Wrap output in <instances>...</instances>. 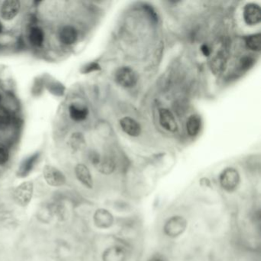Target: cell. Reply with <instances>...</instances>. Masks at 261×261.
<instances>
[{"label":"cell","mask_w":261,"mask_h":261,"mask_svg":"<svg viewBox=\"0 0 261 261\" xmlns=\"http://www.w3.org/2000/svg\"><path fill=\"white\" fill-rule=\"evenodd\" d=\"M188 227L186 218L181 215H174L168 218L163 226L165 235L169 238H177L183 235Z\"/></svg>","instance_id":"cell-1"},{"label":"cell","mask_w":261,"mask_h":261,"mask_svg":"<svg viewBox=\"0 0 261 261\" xmlns=\"http://www.w3.org/2000/svg\"><path fill=\"white\" fill-rule=\"evenodd\" d=\"M34 192V184L31 181L24 182L17 186L13 191V199L18 205L26 207L29 205Z\"/></svg>","instance_id":"cell-2"},{"label":"cell","mask_w":261,"mask_h":261,"mask_svg":"<svg viewBox=\"0 0 261 261\" xmlns=\"http://www.w3.org/2000/svg\"><path fill=\"white\" fill-rule=\"evenodd\" d=\"M241 176L238 170L234 168H227L222 171L219 176V183L222 188L225 191H233L238 188Z\"/></svg>","instance_id":"cell-3"},{"label":"cell","mask_w":261,"mask_h":261,"mask_svg":"<svg viewBox=\"0 0 261 261\" xmlns=\"http://www.w3.org/2000/svg\"><path fill=\"white\" fill-rule=\"evenodd\" d=\"M115 80L120 86L130 88L136 85L138 81L137 75L130 67H121L115 74Z\"/></svg>","instance_id":"cell-4"},{"label":"cell","mask_w":261,"mask_h":261,"mask_svg":"<svg viewBox=\"0 0 261 261\" xmlns=\"http://www.w3.org/2000/svg\"><path fill=\"white\" fill-rule=\"evenodd\" d=\"M45 182L52 187H61L66 183V177L62 172L56 167L46 165L43 168Z\"/></svg>","instance_id":"cell-5"},{"label":"cell","mask_w":261,"mask_h":261,"mask_svg":"<svg viewBox=\"0 0 261 261\" xmlns=\"http://www.w3.org/2000/svg\"><path fill=\"white\" fill-rule=\"evenodd\" d=\"M92 162L100 173L110 175L114 172L116 164L113 159L109 157H100L97 154H93Z\"/></svg>","instance_id":"cell-6"},{"label":"cell","mask_w":261,"mask_h":261,"mask_svg":"<svg viewBox=\"0 0 261 261\" xmlns=\"http://www.w3.org/2000/svg\"><path fill=\"white\" fill-rule=\"evenodd\" d=\"M93 223L98 228L108 229L113 226L114 218L111 211L105 208H99L93 215Z\"/></svg>","instance_id":"cell-7"},{"label":"cell","mask_w":261,"mask_h":261,"mask_svg":"<svg viewBox=\"0 0 261 261\" xmlns=\"http://www.w3.org/2000/svg\"><path fill=\"white\" fill-rule=\"evenodd\" d=\"M243 19L249 25H258L261 22V10L258 4L247 3L243 8Z\"/></svg>","instance_id":"cell-8"},{"label":"cell","mask_w":261,"mask_h":261,"mask_svg":"<svg viewBox=\"0 0 261 261\" xmlns=\"http://www.w3.org/2000/svg\"><path fill=\"white\" fill-rule=\"evenodd\" d=\"M159 124L166 130L175 132L178 130V125L175 116L172 112L167 108H162L159 111Z\"/></svg>","instance_id":"cell-9"},{"label":"cell","mask_w":261,"mask_h":261,"mask_svg":"<svg viewBox=\"0 0 261 261\" xmlns=\"http://www.w3.org/2000/svg\"><path fill=\"white\" fill-rule=\"evenodd\" d=\"M127 252L120 245H113L104 250L102 254L103 261H126Z\"/></svg>","instance_id":"cell-10"},{"label":"cell","mask_w":261,"mask_h":261,"mask_svg":"<svg viewBox=\"0 0 261 261\" xmlns=\"http://www.w3.org/2000/svg\"><path fill=\"white\" fill-rule=\"evenodd\" d=\"M39 157L40 153L36 152V153H34L32 156H29V157L24 159L23 161L19 165L18 171H17L18 177H27L28 175L31 172H33V170L36 167V165L38 162Z\"/></svg>","instance_id":"cell-11"},{"label":"cell","mask_w":261,"mask_h":261,"mask_svg":"<svg viewBox=\"0 0 261 261\" xmlns=\"http://www.w3.org/2000/svg\"><path fill=\"white\" fill-rule=\"evenodd\" d=\"M20 2L18 0H7L2 3L1 17L5 20H12L17 17L20 10Z\"/></svg>","instance_id":"cell-12"},{"label":"cell","mask_w":261,"mask_h":261,"mask_svg":"<svg viewBox=\"0 0 261 261\" xmlns=\"http://www.w3.org/2000/svg\"><path fill=\"white\" fill-rule=\"evenodd\" d=\"M120 125L123 131L129 136L136 137L141 132V127L140 124L134 119L131 118L129 116L123 117L120 120Z\"/></svg>","instance_id":"cell-13"},{"label":"cell","mask_w":261,"mask_h":261,"mask_svg":"<svg viewBox=\"0 0 261 261\" xmlns=\"http://www.w3.org/2000/svg\"><path fill=\"white\" fill-rule=\"evenodd\" d=\"M75 175L77 180L86 188H92L93 186V178L89 168L84 164H77L75 167Z\"/></svg>","instance_id":"cell-14"},{"label":"cell","mask_w":261,"mask_h":261,"mask_svg":"<svg viewBox=\"0 0 261 261\" xmlns=\"http://www.w3.org/2000/svg\"><path fill=\"white\" fill-rule=\"evenodd\" d=\"M60 41L64 45H73L77 38V32L75 28L71 25L62 28L59 34Z\"/></svg>","instance_id":"cell-15"},{"label":"cell","mask_w":261,"mask_h":261,"mask_svg":"<svg viewBox=\"0 0 261 261\" xmlns=\"http://www.w3.org/2000/svg\"><path fill=\"white\" fill-rule=\"evenodd\" d=\"M69 114L71 118L75 121H83L87 118L88 115V109L85 107L72 104L69 107Z\"/></svg>","instance_id":"cell-16"},{"label":"cell","mask_w":261,"mask_h":261,"mask_svg":"<svg viewBox=\"0 0 261 261\" xmlns=\"http://www.w3.org/2000/svg\"><path fill=\"white\" fill-rule=\"evenodd\" d=\"M186 129L189 136H196L201 129V118L199 116L195 114L191 115L187 120Z\"/></svg>","instance_id":"cell-17"},{"label":"cell","mask_w":261,"mask_h":261,"mask_svg":"<svg viewBox=\"0 0 261 261\" xmlns=\"http://www.w3.org/2000/svg\"><path fill=\"white\" fill-rule=\"evenodd\" d=\"M44 35L43 31L38 27H33L29 32V40L31 43L34 46L39 47L43 44Z\"/></svg>","instance_id":"cell-18"},{"label":"cell","mask_w":261,"mask_h":261,"mask_svg":"<svg viewBox=\"0 0 261 261\" xmlns=\"http://www.w3.org/2000/svg\"><path fill=\"white\" fill-rule=\"evenodd\" d=\"M245 44L247 49L260 52L261 50V34L250 35L245 38Z\"/></svg>","instance_id":"cell-19"},{"label":"cell","mask_w":261,"mask_h":261,"mask_svg":"<svg viewBox=\"0 0 261 261\" xmlns=\"http://www.w3.org/2000/svg\"><path fill=\"white\" fill-rule=\"evenodd\" d=\"M11 123V115L7 109L0 106V130L6 129Z\"/></svg>","instance_id":"cell-20"},{"label":"cell","mask_w":261,"mask_h":261,"mask_svg":"<svg viewBox=\"0 0 261 261\" xmlns=\"http://www.w3.org/2000/svg\"><path fill=\"white\" fill-rule=\"evenodd\" d=\"M84 136L81 133L79 132H76L72 134V137L70 139V145L72 148L74 149H78L81 148L83 145H84Z\"/></svg>","instance_id":"cell-21"},{"label":"cell","mask_w":261,"mask_h":261,"mask_svg":"<svg viewBox=\"0 0 261 261\" xmlns=\"http://www.w3.org/2000/svg\"><path fill=\"white\" fill-rule=\"evenodd\" d=\"M254 60L252 57L250 56H246L244 57H242L241 61H240V67L243 71L248 70L250 67L252 66L254 64Z\"/></svg>","instance_id":"cell-22"},{"label":"cell","mask_w":261,"mask_h":261,"mask_svg":"<svg viewBox=\"0 0 261 261\" xmlns=\"http://www.w3.org/2000/svg\"><path fill=\"white\" fill-rule=\"evenodd\" d=\"M211 64H212L211 68H213V70L219 72V71L222 70L224 65V57L219 55V56L214 58V60L211 61Z\"/></svg>","instance_id":"cell-23"},{"label":"cell","mask_w":261,"mask_h":261,"mask_svg":"<svg viewBox=\"0 0 261 261\" xmlns=\"http://www.w3.org/2000/svg\"><path fill=\"white\" fill-rule=\"evenodd\" d=\"M9 154L6 146L0 143V166L6 164L9 160Z\"/></svg>","instance_id":"cell-24"},{"label":"cell","mask_w":261,"mask_h":261,"mask_svg":"<svg viewBox=\"0 0 261 261\" xmlns=\"http://www.w3.org/2000/svg\"><path fill=\"white\" fill-rule=\"evenodd\" d=\"M100 69V65L96 62L90 63L88 65H85L84 68H82L81 72L84 74L92 73V72H95V71H98Z\"/></svg>","instance_id":"cell-25"},{"label":"cell","mask_w":261,"mask_h":261,"mask_svg":"<svg viewBox=\"0 0 261 261\" xmlns=\"http://www.w3.org/2000/svg\"><path fill=\"white\" fill-rule=\"evenodd\" d=\"M201 51H202V54L204 55L205 56H209L210 53H211L209 48L206 45H203L201 47Z\"/></svg>","instance_id":"cell-26"},{"label":"cell","mask_w":261,"mask_h":261,"mask_svg":"<svg viewBox=\"0 0 261 261\" xmlns=\"http://www.w3.org/2000/svg\"><path fill=\"white\" fill-rule=\"evenodd\" d=\"M148 261H166L163 258H162L161 257H153V258H151V259L149 260Z\"/></svg>","instance_id":"cell-27"},{"label":"cell","mask_w":261,"mask_h":261,"mask_svg":"<svg viewBox=\"0 0 261 261\" xmlns=\"http://www.w3.org/2000/svg\"><path fill=\"white\" fill-rule=\"evenodd\" d=\"M2 23H1V22H0V33H2Z\"/></svg>","instance_id":"cell-28"},{"label":"cell","mask_w":261,"mask_h":261,"mask_svg":"<svg viewBox=\"0 0 261 261\" xmlns=\"http://www.w3.org/2000/svg\"><path fill=\"white\" fill-rule=\"evenodd\" d=\"M1 100H2V96L0 95V101H1Z\"/></svg>","instance_id":"cell-29"}]
</instances>
